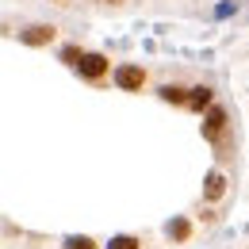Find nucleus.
<instances>
[{
	"label": "nucleus",
	"instance_id": "7",
	"mask_svg": "<svg viewBox=\"0 0 249 249\" xmlns=\"http://www.w3.org/2000/svg\"><path fill=\"white\" fill-rule=\"evenodd\" d=\"M161 234H165L169 246H188V242L196 238V222H192L188 215H173L165 226H161Z\"/></svg>",
	"mask_w": 249,
	"mask_h": 249
},
{
	"label": "nucleus",
	"instance_id": "1",
	"mask_svg": "<svg viewBox=\"0 0 249 249\" xmlns=\"http://www.w3.org/2000/svg\"><path fill=\"white\" fill-rule=\"evenodd\" d=\"M199 119H203V123H199L203 142H207L218 157H230V146H234V115H230V107L215 100Z\"/></svg>",
	"mask_w": 249,
	"mask_h": 249
},
{
	"label": "nucleus",
	"instance_id": "12",
	"mask_svg": "<svg viewBox=\"0 0 249 249\" xmlns=\"http://www.w3.org/2000/svg\"><path fill=\"white\" fill-rule=\"evenodd\" d=\"M96 12H107V16H119V12H126L134 0H89Z\"/></svg>",
	"mask_w": 249,
	"mask_h": 249
},
{
	"label": "nucleus",
	"instance_id": "6",
	"mask_svg": "<svg viewBox=\"0 0 249 249\" xmlns=\"http://www.w3.org/2000/svg\"><path fill=\"white\" fill-rule=\"evenodd\" d=\"M218 100V89H215V81H196V85H188V104H184V111H192V115H203L211 104Z\"/></svg>",
	"mask_w": 249,
	"mask_h": 249
},
{
	"label": "nucleus",
	"instance_id": "8",
	"mask_svg": "<svg viewBox=\"0 0 249 249\" xmlns=\"http://www.w3.org/2000/svg\"><path fill=\"white\" fill-rule=\"evenodd\" d=\"M154 96L161 100V104H169V107L184 111V104H188V85H184V81H161V85L154 89Z\"/></svg>",
	"mask_w": 249,
	"mask_h": 249
},
{
	"label": "nucleus",
	"instance_id": "11",
	"mask_svg": "<svg viewBox=\"0 0 249 249\" xmlns=\"http://www.w3.org/2000/svg\"><path fill=\"white\" fill-rule=\"evenodd\" d=\"M62 249H104L92 234H65L62 238Z\"/></svg>",
	"mask_w": 249,
	"mask_h": 249
},
{
	"label": "nucleus",
	"instance_id": "13",
	"mask_svg": "<svg viewBox=\"0 0 249 249\" xmlns=\"http://www.w3.org/2000/svg\"><path fill=\"white\" fill-rule=\"evenodd\" d=\"M46 4H50V8H73L77 0H46Z\"/></svg>",
	"mask_w": 249,
	"mask_h": 249
},
{
	"label": "nucleus",
	"instance_id": "3",
	"mask_svg": "<svg viewBox=\"0 0 249 249\" xmlns=\"http://www.w3.org/2000/svg\"><path fill=\"white\" fill-rule=\"evenodd\" d=\"M111 85L126 96H142L150 92V65L142 62H115L111 65Z\"/></svg>",
	"mask_w": 249,
	"mask_h": 249
},
{
	"label": "nucleus",
	"instance_id": "4",
	"mask_svg": "<svg viewBox=\"0 0 249 249\" xmlns=\"http://www.w3.org/2000/svg\"><path fill=\"white\" fill-rule=\"evenodd\" d=\"M16 42L27 46V50H46V46H58L62 42V27L50 23V19H31L16 31Z\"/></svg>",
	"mask_w": 249,
	"mask_h": 249
},
{
	"label": "nucleus",
	"instance_id": "5",
	"mask_svg": "<svg viewBox=\"0 0 249 249\" xmlns=\"http://www.w3.org/2000/svg\"><path fill=\"white\" fill-rule=\"evenodd\" d=\"M226 192H230V177H226V169H211L207 177H203V188H199V207H215L226 199Z\"/></svg>",
	"mask_w": 249,
	"mask_h": 249
},
{
	"label": "nucleus",
	"instance_id": "9",
	"mask_svg": "<svg viewBox=\"0 0 249 249\" xmlns=\"http://www.w3.org/2000/svg\"><path fill=\"white\" fill-rule=\"evenodd\" d=\"M146 246H150L146 234H111L104 242V249H146Z\"/></svg>",
	"mask_w": 249,
	"mask_h": 249
},
{
	"label": "nucleus",
	"instance_id": "2",
	"mask_svg": "<svg viewBox=\"0 0 249 249\" xmlns=\"http://www.w3.org/2000/svg\"><path fill=\"white\" fill-rule=\"evenodd\" d=\"M73 77H77L81 85H89V89H107V85H111V58H107L104 50H89V46H85V54L73 65Z\"/></svg>",
	"mask_w": 249,
	"mask_h": 249
},
{
	"label": "nucleus",
	"instance_id": "10",
	"mask_svg": "<svg viewBox=\"0 0 249 249\" xmlns=\"http://www.w3.org/2000/svg\"><path fill=\"white\" fill-rule=\"evenodd\" d=\"M81 54H85V42H62V46H58V62H62L65 69H73Z\"/></svg>",
	"mask_w": 249,
	"mask_h": 249
}]
</instances>
